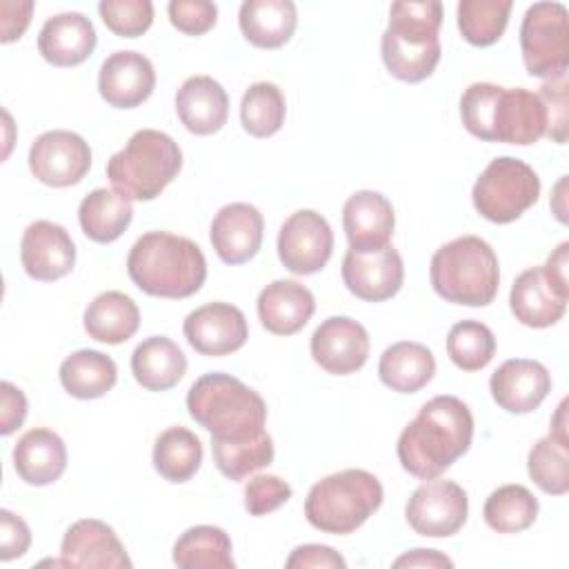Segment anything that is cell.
<instances>
[{
  "label": "cell",
  "instance_id": "cell-1",
  "mask_svg": "<svg viewBox=\"0 0 569 569\" xmlns=\"http://www.w3.org/2000/svg\"><path fill=\"white\" fill-rule=\"evenodd\" d=\"M473 416L456 396L427 400L402 429L396 453L405 471L420 480L438 478L471 447Z\"/></svg>",
  "mask_w": 569,
  "mask_h": 569
},
{
  "label": "cell",
  "instance_id": "cell-2",
  "mask_svg": "<svg viewBox=\"0 0 569 569\" xmlns=\"http://www.w3.org/2000/svg\"><path fill=\"white\" fill-rule=\"evenodd\" d=\"M465 129L485 142L533 144L547 133V107L525 87L473 82L460 98Z\"/></svg>",
  "mask_w": 569,
  "mask_h": 569
},
{
  "label": "cell",
  "instance_id": "cell-3",
  "mask_svg": "<svg viewBox=\"0 0 569 569\" xmlns=\"http://www.w3.org/2000/svg\"><path fill=\"white\" fill-rule=\"evenodd\" d=\"M127 273L140 291L180 300L204 284L207 260L193 240L169 231H149L133 242Z\"/></svg>",
  "mask_w": 569,
  "mask_h": 569
},
{
  "label": "cell",
  "instance_id": "cell-4",
  "mask_svg": "<svg viewBox=\"0 0 569 569\" xmlns=\"http://www.w3.org/2000/svg\"><path fill=\"white\" fill-rule=\"evenodd\" d=\"M442 4L438 0L393 2L389 24L380 38V56L387 71L402 82H420L440 62L438 31Z\"/></svg>",
  "mask_w": 569,
  "mask_h": 569
},
{
  "label": "cell",
  "instance_id": "cell-5",
  "mask_svg": "<svg viewBox=\"0 0 569 569\" xmlns=\"http://www.w3.org/2000/svg\"><path fill=\"white\" fill-rule=\"evenodd\" d=\"M189 416L218 440H247L264 431L267 405L229 373H204L187 393Z\"/></svg>",
  "mask_w": 569,
  "mask_h": 569
},
{
  "label": "cell",
  "instance_id": "cell-6",
  "mask_svg": "<svg viewBox=\"0 0 569 569\" xmlns=\"http://www.w3.org/2000/svg\"><path fill=\"white\" fill-rule=\"evenodd\" d=\"M429 278L442 300L465 307H487L500 287L498 256L487 240L460 236L436 249Z\"/></svg>",
  "mask_w": 569,
  "mask_h": 569
},
{
  "label": "cell",
  "instance_id": "cell-7",
  "mask_svg": "<svg viewBox=\"0 0 569 569\" xmlns=\"http://www.w3.org/2000/svg\"><path fill=\"white\" fill-rule=\"evenodd\" d=\"M178 142L158 129H138L107 162L111 187L129 200H153L180 173Z\"/></svg>",
  "mask_w": 569,
  "mask_h": 569
},
{
  "label": "cell",
  "instance_id": "cell-8",
  "mask_svg": "<svg viewBox=\"0 0 569 569\" xmlns=\"http://www.w3.org/2000/svg\"><path fill=\"white\" fill-rule=\"evenodd\" d=\"M380 480L365 469H345L318 480L305 498V516L322 533H353L382 505Z\"/></svg>",
  "mask_w": 569,
  "mask_h": 569
},
{
  "label": "cell",
  "instance_id": "cell-9",
  "mask_svg": "<svg viewBox=\"0 0 569 569\" xmlns=\"http://www.w3.org/2000/svg\"><path fill=\"white\" fill-rule=\"evenodd\" d=\"M538 173L527 162L511 156L493 158L471 189L476 211L496 224L518 220L538 202Z\"/></svg>",
  "mask_w": 569,
  "mask_h": 569
},
{
  "label": "cell",
  "instance_id": "cell-10",
  "mask_svg": "<svg viewBox=\"0 0 569 569\" xmlns=\"http://www.w3.org/2000/svg\"><path fill=\"white\" fill-rule=\"evenodd\" d=\"M520 51L529 76L558 78L569 64V11L562 2H533L520 24Z\"/></svg>",
  "mask_w": 569,
  "mask_h": 569
},
{
  "label": "cell",
  "instance_id": "cell-11",
  "mask_svg": "<svg viewBox=\"0 0 569 569\" xmlns=\"http://www.w3.org/2000/svg\"><path fill=\"white\" fill-rule=\"evenodd\" d=\"M469 513V498L453 480L429 478L407 500L409 527L427 538H449L462 529Z\"/></svg>",
  "mask_w": 569,
  "mask_h": 569
},
{
  "label": "cell",
  "instance_id": "cell-12",
  "mask_svg": "<svg viewBox=\"0 0 569 569\" xmlns=\"http://www.w3.org/2000/svg\"><path fill=\"white\" fill-rule=\"evenodd\" d=\"M333 231L313 209L291 213L278 231V258L296 276L318 273L331 258Z\"/></svg>",
  "mask_w": 569,
  "mask_h": 569
},
{
  "label": "cell",
  "instance_id": "cell-13",
  "mask_svg": "<svg viewBox=\"0 0 569 569\" xmlns=\"http://www.w3.org/2000/svg\"><path fill=\"white\" fill-rule=\"evenodd\" d=\"M29 169L49 187L78 184L91 169L89 142L76 131H44L29 147Z\"/></svg>",
  "mask_w": 569,
  "mask_h": 569
},
{
  "label": "cell",
  "instance_id": "cell-14",
  "mask_svg": "<svg viewBox=\"0 0 569 569\" xmlns=\"http://www.w3.org/2000/svg\"><path fill=\"white\" fill-rule=\"evenodd\" d=\"M402 280L405 264L391 244L376 251L349 249L342 258V282L360 300H389L400 291Z\"/></svg>",
  "mask_w": 569,
  "mask_h": 569
},
{
  "label": "cell",
  "instance_id": "cell-15",
  "mask_svg": "<svg viewBox=\"0 0 569 569\" xmlns=\"http://www.w3.org/2000/svg\"><path fill=\"white\" fill-rule=\"evenodd\" d=\"M182 331L187 342L202 356H229L249 338L244 313L229 302H207L193 309L184 318Z\"/></svg>",
  "mask_w": 569,
  "mask_h": 569
},
{
  "label": "cell",
  "instance_id": "cell-16",
  "mask_svg": "<svg viewBox=\"0 0 569 569\" xmlns=\"http://www.w3.org/2000/svg\"><path fill=\"white\" fill-rule=\"evenodd\" d=\"M311 358L327 373L349 376L369 358V333L349 316H331L311 336Z\"/></svg>",
  "mask_w": 569,
  "mask_h": 569
},
{
  "label": "cell",
  "instance_id": "cell-17",
  "mask_svg": "<svg viewBox=\"0 0 569 569\" xmlns=\"http://www.w3.org/2000/svg\"><path fill=\"white\" fill-rule=\"evenodd\" d=\"M20 262L33 280L51 282L71 273L76 264V244L62 224L36 220L22 233Z\"/></svg>",
  "mask_w": 569,
  "mask_h": 569
},
{
  "label": "cell",
  "instance_id": "cell-18",
  "mask_svg": "<svg viewBox=\"0 0 569 569\" xmlns=\"http://www.w3.org/2000/svg\"><path fill=\"white\" fill-rule=\"evenodd\" d=\"M60 560L64 567H96V569H122L131 567L124 545L116 531L98 520H76L62 538Z\"/></svg>",
  "mask_w": 569,
  "mask_h": 569
},
{
  "label": "cell",
  "instance_id": "cell-19",
  "mask_svg": "<svg viewBox=\"0 0 569 569\" xmlns=\"http://www.w3.org/2000/svg\"><path fill=\"white\" fill-rule=\"evenodd\" d=\"M156 87V69L151 60L138 51H116L98 73V91L102 100L116 109H133L142 104Z\"/></svg>",
  "mask_w": 569,
  "mask_h": 569
},
{
  "label": "cell",
  "instance_id": "cell-20",
  "mask_svg": "<svg viewBox=\"0 0 569 569\" xmlns=\"http://www.w3.org/2000/svg\"><path fill=\"white\" fill-rule=\"evenodd\" d=\"M493 402L509 413H529L551 391V373L538 360H505L489 380Z\"/></svg>",
  "mask_w": 569,
  "mask_h": 569
},
{
  "label": "cell",
  "instance_id": "cell-21",
  "mask_svg": "<svg viewBox=\"0 0 569 569\" xmlns=\"http://www.w3.org/2000/svg\"><path fill=\"white\" fill-rule=\"evenodd\" d=\"M264 220L253 204L231 202L213 216L209 240L224 264H242L258 253Z\"/></svg>",
  "mask_w": 569,
  "mask_h": 569
},
{
  "label": "cell",
  "instance_id": "cell-22",
  "mask_svg": "<svg viewBox=\"0 0 569 569\" xmlns=\"http://www.w3.org/2000/svg\"><path fill=\"white\" fill-rule=\"evenodd\" d=\"M509 307L520 325L545 329L565 316L567 289L556 284L542 267H529L511 284Z\"/></svg>",
  "mask_w": 569,
  "mask_h": 569
},
{
  "label": "cell",
  "instance_id": "cell-23",
  "mask_svg": "<svg viewBox=\"0 0 569 569\" xmlns=\"http://www.w3.org/2000/svg\"><path fill=\"white\" fill-rule=\"evenodd\" d=\"M396 213L387 196L378 191H356L342 207V227L353 251H376L389 244Z\"/></svg>",
  "mask_w": 569,
  "mask_h": 569
},
{
  "label": "cell",
  "instance_id": "cell-24",
  "mask_svg": "<svg viewBox=\"0 0 569 569\" xmlns=\"http://www.w3.org/2000/svg\"><path fill=\"white\" fill-rule=\"evenodd\" d=\"M96 42L93 22L84 13L64 11L47 18L38 36V51L53 67H76L93 53Z\"/></svg>",
  "mask_w": 569,
  "mask_h": 569
},
{
  "label": "cell",
  "instance_id": "cell-25",
  "mask_svg": "<svg viewBox=\"0 0 569 569\" xmlns=\"http://www.w3.org/2000/svg\"><path fill=\"white\" fill-rule=\"evenodd\" d=\"M176 113L187 131L196 136H211L227 124V91L211 76H191L176 93Z\"/></svg>",
  "mask_w": 569,
  "mask_h": 569
},
{
  "label": "cell",
  "instance_id": "cell-26",
  "mask_svg": "<svg viewBox=\"0 0 569 569\" xmlns=\"http://www.w3.org/2000/svg\"><path fill=\"white\" fill-rule=\"evenodd\" d=\"M313 293L298 280H273L258 296V318L269 333L293 336L313 316Z\"/></svg>",
  "mask_w": 569,
  "mask_h": 569
},
{
  "label": "cell",
  "instance_id": "cell-27",
  "mask_svg": "<svg viewBox=\"0 0 569 569\" xmlns=\"http://www.w3.org/2000/svg\"><path fill=\"white\" fill-rule=\"evenodd\" d=\"M13 469L20 480L33 487L56 482L67 469L64 440L47 427L29 429L13 447Z\"/></svg>",
  "mask_w": 569,
  "mask_h": 569
},
{
  "label": "cell",
  "instance_id": "cell-28",
  "mask_svg": "<svg viewBox=\"0 0 569 569\" xmlns=\"http://www.w3.org/2000/svg\"><path fill=\"white\" fill-rule=\"evenodd\" d=\"M242 36L260 49L287 44L298 24V11L291 0H244L238 11Z\"/></svg>",
  "mask_w": 569,
  "mask_h": 569
},
{
  "label": "cell",
  "instance_id": "cell-29",
  "mask_svg": "<svg viewBox=\"0 0 569 569\" xmlns=\"http://www.w3.org/2000/svg\"><path fill=\"white\" fill-rule=\"evenodd\" d=\"M131 371L140 387L149 391H167L182 380L187 358L171 338L151 336L133 349Z\"/></svg>",
  "mask_w": 569,
  "mask_h": 569
},
{
  "label": "cell",
  "instance_id": "cell-30",
  "mask_svg": "<svg viewBox=\"0 0 569 569\" xmlns=\"http://www.w3.org/2000/svg\"><path fill=\"white\" fill-rule=\"evenodd\" d=\"M436 358L429 347L411 340H400L387 347L378 362V376L385 387L398 393H416L431 382Z\"/></svg>",
  "mask_w": 569,
  "mask_h": 569
},
{
  "label": "cell",
  "instance_id": "cell-31",
  "mask_svg": "<svg viewBox=\"0 0 569 569\" xmlns=\"http://www.w3.org/2000/svg\"><path fill=\"white\" fill-rule=\"evenodd\" d=\"M82 322L89 338L107 345H120L138 331L140 311L127 293L104 291L89 302Z\"/></svg>",
  "mask_w": 569,
  "mask_h": 569
},
{
  "label": "cell",
  "instance_id": "cell-32",
  "mask_svg": "<svg viewBox=\"0 0 569 569\" xmlns=\"http://www.w3.org/2000/svg\"><path fill=\"white\" fill-rule=\"evenodd\" d=\"M133 218V204L116 189H93L78 207L82 233L100 244L118 240Z\"/></svg>",
  "mask_w": 569,
  "mask_h": 569
},
{
  "label": "cell",
  "instance_id": "cell-33",
  "mask_svg": "<svg viewBox=\"0 0 569 569\" xmlns=\"http://www.w3.org/2000/svg\"><path fill=\"white\" fill-rule=\"evenodd\" d=\"M118 380L116 362L96 349H80L60 365V382L67 393L80 400L102 398Z\"/></svg>",
  "mask_w": 569,
  "mask_h": 569
},
{
  "label": "cell",
  "instance_id": "cell-34",
  "mask_svg": "<svg viewBox=\"0 0 569 569\" xmlns=\"http://www.w3.org/2000/svg\"><path fill=\"white\" fill-rule=\"evenodd\" d=\"M173 562L182 569H233L231 540L213 525L189 527L173 545Z\"/></svg>",
  "mask_w": 569,
  "mask_h": 569
},
{
  "label": "cell",
  "instance_id": "cell-35",
  "mask_svg": "<svg viewBox=\"0 0 569 569\" xmlns=\"http://www.w3.org/2000/svg\"><path fill=\"white\" fill-rule=\"evenodd\" d=\"M202 465V442L187 427L164 429L153 445V467L169 482H187Z\"/></svg>",
  "mask_w": 569,
  "mask_h": 569
},
{
  "label": "cell",
  "instance_id": "cell-36",
  "mask_svg": "<svg viewBox=\"0 0 569 569\" xmlns=\"http://www.w3.org/2000/svg\"><path fill=\"white\" fill-rule=\"evenodd\" d=\"M538 509V498L527 487L502 485L485 500L482 518L498 533H518L536 522Z\"/></svg>",
  "mask_w": 569,
  "mask_h": 569
},
{
  "label": "cell",
  "instance_id": "cell-37",
  "mask_svg": "<svg viewBox=\"0 0 569 569\" xmlns=\"http://www.w3.org/2000/svg\"><path fill=\"white\" fill-rule=\"evenodd\" d=\"M211 456L218 471L229 480H242L249 473L269 467L273 460V440L267 431L247 440L211 438Z\"/></svg>",
  "mask_w": 569,
  "mask_h": 569
},
{
  "label": "cell",
  "instance_id": "cell-38",
  "mask_svg": "<svg viewBox=\"0 0 569 569\" xmlns=\"http://www.w3.org/2000/svg\"><path fill=\"white\" fill-rule=\"evenodd\" d=\"M287 116V102L278 84L253 82L240 100V122L247 133L256 138H269L280 131Z\"/></svg>",
  "mask_w": 569,
  "mask_h": 569
},
{
  "label": "cell",
  "instance_id": "cell-39",
  "mask_svg": "<svg viewBox=\"0 0 569 569\" xmlns=\"http://www.w3.org/2000/svg\"><path fill=\"white\" fill-rule=\"evenodd\" d=\"M511 0H460L458 29L473 47H489L500 40L507 29Z\"/></svg>",
  "mask_w": 569,
  "mask_h": 569
},
{
  "label": "cell",
  "instance_id": "cell-40",
  "mask_svg": "<svg viewBox=\"0 0 569 569\" xmlns=\"http://www.w3.org/2000/svg\"><path fill=\"white\" fill-rule=\"evenodd\" d=\"M493 353V331L478 320H460L447 333V356L462 371L485 369Z\"/></svg>",
  "mask_w": 569,
  "mask_h": 569
},
{
  "label": "cell",
  "instance_id": "cell-41",
  "mask_svg": "<svg viewBox=\"0 0 569 569\" xmlns=\"http://www.w3.org/2000/svg\"><path fill=\"white\" fill-rule=\"evenodd\" d=\"M569 442L556 436L540 438L527 458L529 478L549 496H562L569 491Z\"/></svg>",
  "mask_w": 569,
  "mask_h": 569
},
{
  "label": "cell",
  "instance_id": "cell-42",
  "mask_svg": "<svg viewBox=\"0 0 569 569\" xmlns=\"http://www.w3.org/2000/svg\"><path fill=\"white\" fill-rule=\"evenodd\" d=\"M98 13L107 29L120 38H138L153 22V4L149 0H102Z\"/></svg>",
  "mask_w": 569,
  "mask_h": 569
},
{
  "label": "cell",
  "instance_id": "cell-43",
  "mask_svg": "<svg viewBox=\"0 0 569 569\" xmlns=\"http://www.w3.org/2000/svg\"><path fill=\"white\" fill-rule=\"evenodd\" d=\"M291 485L273 473L253 476L244 485V509L251 516H267L291 498Z\"/></svg>",
  "mask_w": 569,
  "mask_h": 569
},
{
  "label": "cell",
  "instance_id": "cell-44",
  "mask_svg": "<svg viewBox=\"0 0 569 569\" xmlns=\"http://www.w3.org/2000/svg\"><path fill=\"white\" fill-rule=\"evenodd\" d=\"M167 11L171 24L187 36H202L218 20V7L209 0H173Z\"/></svg>",
  "mask_w": 569,
  "mask_h": 569
},
{
  "label": "cell",
  "instance_id": "cell-45",
  "mask_svg": "<svg viewBox=\"0 0 569 569\" xmlns=\"http://www.w3.org/2000/svg\"><path fill=\"white\" fill-rule=\"evenodd\" d=\"M547 107V133L553 142L567 140V73L547 80L538 93Z\"/></svg>",
  "mask_w": 569,
  "mask_h": 569
},
{
  "label": "cell",
  "instance_id": "cell-46",
  "mask_svg": "<svg viewBox=\"0 0 569 569\" xmlns=\"http://www.w3.org/2000/svg\"><path fill=\"white\" fill-rule=\"evenodd\" d=\"M31 545V531L27 522L9 509L0 511V560L9 562L22 558Z\"/></svg>",
  "mask_w": 569,
  "mask_h": 569
},
{
  "label": "cell",
  "instance_id": "cell-47",
  "mask_svg": "<svg viewBox=\"0 0 569 569\" xmlns=\"http://www.w3.org/2000/svg\"><path fill=\"white\" fill-rule=\"evenodd\" d=\"M289 569H345V558L327 545H300L284 562Z\"/></svg>",
  "mask_w": 569,
  "mask_h": 569
},
{
  "label": "cell",
  "instance_id": "cell-48",
  "mask_svg": "<svg viewBox=\"0 0 569 569\" xmlns=\"http://www.w3.org/2000/svg\"><path fill=\"white\" fill-rule=\"evenodd\" d=\"M0 398H2V413H0V433L9 436L16 429H20V425L24 422L27 416V398L24 393L11 385L9 380H4L0 385Z\"/></svg>",
  "mask_w": 569,
  "mask_h": 569
},
{
  "label": "cell",
  "instance_id": "cell-49",
  "mask_svg": "<svg viewBox=\"0 0 569 569\" xmlns=\"http://www.w3.org/2000/svg\"><path fill=\"white\" fill-rule=\"evenodd\" d=\"M31 11H33L31 0H24V2L2 0L0 2V29H2L0 40L2 42L18 40L31 22Z\"/></svg>",
  "mask_w": 569,
  "mask_h": 569
},
{
  "label": "cell",
  "instance_id": "cell-50",
  "mask_svg": "<svg viewBox=\"0 0 569 569\" xmlns=\"http://www.w3.org/2000/svg\"><path fill=\"white\" fill-rule=\"evenodd\" d=\"M393 567H453V560L436 549H413L393 560Z\"/></svg>",
  "mask_w": 569,
  "mask_h": 569
},
{
  "label": "cell",
  "instance_id": "cell-51",
  "mask_svg": "<svg viewBox=\"0 0 569 569\" xmlns=\"http://www.w3.org/2000/svg\"><path fill=\"white\" fill-rule=\"evenodd\" d=\"M567 253H569V242H560L558 249L547 258L542 264L545 273L560 287L567 289Z\"/></svg>",
  "mask_w": 569,
  "mask_h": 569
},
{
  "label": "cell",
  "instance_id": "cell-52",
  "mask_svg": "<svg viewBox=\"0 0 569 569\" xmlns=\"http://www.w3.org/2000/svg\"><path fill=\"white\" fill-rule=\"evenodd\" d=\"M551 436H556L558 440H562V442H569V438H567V400H562L560 405H558V411H556V416L551 418V431H549Z\"/></svg>",
  "mask_w": 569,
  "mask_h": 569
},
{
  "label": "cell",
  "instance_id": "cell-53",
  "mask_svg": "<svg viewBox=\"0 0 569 569\" xmlns=\"http://www.w3.org/2000/svg\"><path fill=\"white\" fill-rule=\"evenodd\" d=\"M565 184H567V176H562L560 178V182L556 184V202H553V211H556V218L560 220V222H567V216H565V204H562V200H565V196H562V189H565Z\"/></svg>",
  "mask_w": 569,
  "mask_h": 569
}]
</instances>
